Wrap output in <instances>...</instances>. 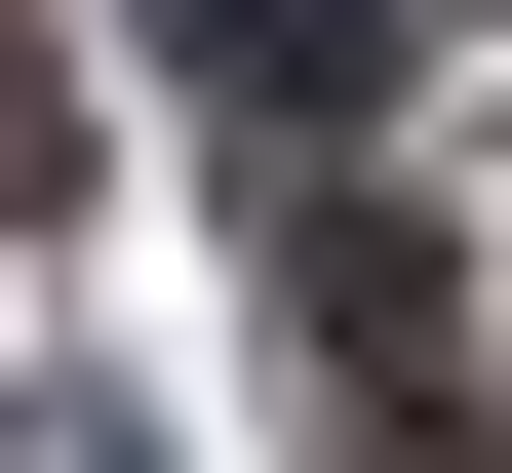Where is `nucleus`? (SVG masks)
Wrapping results in <instances>:
<instances>
[{
  "mask_svg": "<svg viewBox=\"0 0 512 473\" xmlns=\"http://www.w3.org/2000/svg\"><path fill=\"white\" fill-rule=\"evenodd\" d=\"M158 79H197L237 158H355V119H394V0H158Z\"/></svg>",
  "mask_w": 512,
  "mask_h": 473,
  "instance_id": "f257e3e1",
  "label": "nucleus"
},
{
  "mask_svg": "<svg viewBox=\"0 0 512 473\" xmlns=\"http://www.w3.org/2000/svg\"><path fill=\"white\" fill-rule=\"evenodd\" d=\"M0 198H40V237H79V79H40V40H0Z\"/></svg>",
  "mask_w": 512,
  "mask_h": 473,
  "instance_id": "f03ea898",
  "label": "nucleus"
}]
</instances>
